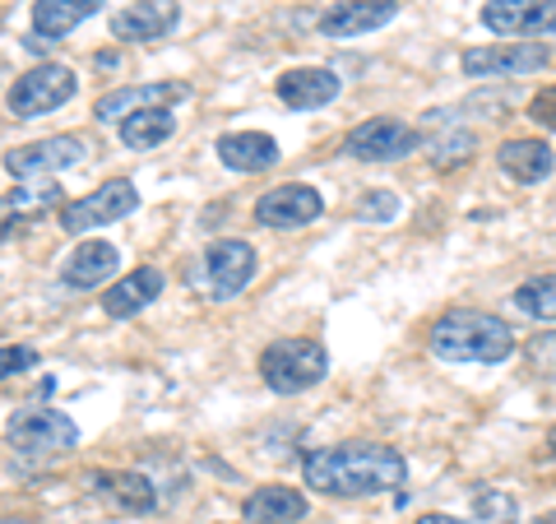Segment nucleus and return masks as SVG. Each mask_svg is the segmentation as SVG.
Here are the masks:
<instances>
[{"label":"nucleus","instance_id":"nucleus-1","mask_svg":"<svg viewBox=\"0 0 556 524\" xmlns=\"http://www.w3.org/2000/svg\"><path fill=\"white\" fill-rule=\"evenodd\" d=\"M302 478H306V487H316L325 497H376V492L404 487L408 464L390 446L353 441V446L311 450L302 460Z\"/></svg>","mask_w":556,"mask_h":524},{"label":"nucleus","instance_id":"nucleus-2","mask_svg":"<svg viewBox=\"0 0 556 524\" xmlns=\"http://www.w3.org/2000/svg\"><path fill=\"white\" fill-rule=\"evenodd\" d=\"M427 348L441 362H506L515 353V329L492 316V311H445V316L427 329Z\"/></svg>","mask_w":556,"mask_h":524},{"label":"nucleus","instance_id":"nucleus-3","mask_svg":"<svg viewBox=\"0 0 556 524\" xmlns=\"http://www.w3.org/2000/svg\"><path fill=\"white\" fill-rule=\"evenodd\" d=\"M329 372V353L316 339H274L260 353V376L274 395H302L311 386H320Z\"/></svg>","mask_w":556,"mask_h":524},{"label":"nucleus","instance_id":"nucleus-4","mask_svg":"<svg viewBox=\"0 0 556 524\" xmlns=\"http://www.w3.org/2000/svg\"><path fill=\"white\" fill-rule=\"evenodd\" d=\"M5 441L20 450L24 460H56V456H65V450L79 446V427L56 409H28V413L10 417Z\"/></svg>","mask_w":556,"mask_h":524},{"label":"nucleus","instance_id":"nucleus-5","mask_svg":"<svg viewBox=\"0 0 556 524\" xmlns=\"http://www.w3.org/2000/svg\"><path fill=\"white\" fill-rule=\"evenodd\" d=\"M75 89H79L75 70L47 61V65H33L28 75L14 79L10 93H5V102H10V112L20 116V121H33V116H47V112L65 108V102L75 98Z\"/></svg>","mask_w":556,"mask_h":524},{"label":"nucleus","instance_id":"nucleus-6","mask_svg":"<svg viewBox=\"0 0 556 524\" xmlns=\"http://www.w3.org/2000/svg\"><path fill=\"white\" fill-rule=\"evenodd\" d=\"M135 209H139L135 182L116 177V182H108V186H98L93 196L70 200V204L61 209V228L75 233V237H84V233H93V228H108V223H116V219H130Z\"/></svg>","mask_w":556,"mask_h":524},{"label":"nucleus","instance_id":"nucleus-7","mask_svg":"<svg viewBox=\"0 0 556 524\" xmlns=\"http://www.w3.org/2000/svg\"><path fill=\"white\" fill-rule=\"evenodd\" d=\"M251 278H255V247L251 241H237V237L214 241V247L204 251V260H200V288L214 297V302L237 297Z\"/></svg>","mask_w":556,"mask_h":524},{"label":"nucleus","instance_id":"nucleus-8","mask_svg":"<svg viewBox=\"0 0 556 524\" xmlns=\"http://www.w3.org/2000/svg\"><path fill=\"white\" fill-rule=\"evenodd\" d=\"M84 163V139L79 135H51V139H33L24 149L5 153V172L20 182H56L65 167Z\"/></svg>","mask_w":556,"mask_h":524},{"label":"nucleus","instance_id":"nucleus-9","mask_svg":"<svg viewBox=\"0 0 556 524\" xmlns=\"http://www.w3.org/2000/svg\"><path fill=\"white\" fill-rule=\"evenodd\" d=\"M422 145V130L408 126V121L399 116H371L362 121V126H353V135H348V153L362 163H394V159H408V153Z\"/></svg>","mask_w":556,"mask_h":524},{"label":"nucleus","instance_id":"nucleus-10","mask_svg":"<svg viewBox=\"0 0 556 524\" xmlns=\"http://www.w3.org/2000/svg\"><path fill=\"white\" fill-rule=\"evenodd\" d=\"M320 214H325V200H320V190L306 182L274 186L255 200V223L260 228H274V233H298L306 223H316Z\"/></svg>","mask_w":556,"mask_h":524},{"label":"nucleus","instance_id":"nucleus-11","mask_svg":"<svg viewBox=\"0 0 556 524\" xmlns=\"http://www.w3.org/2000/svg\"><path fill=\"white\" fill-rule=\"evenodd\" d=\"M547 65V47L543 42H501V47H473L464 51V75L468 79H492V75H533Z\"/></svg>","mask_w":556,"mask_h":524},{"label":"nucleus","instance_id":"nucleus-12","mask_svg":"<svg viewBox=\"0 0 556 524\" xmlns=\"http://www.w3.org/2000/svg\"><path fill=\"white\" fill-rule=\"evenodd\" d=\"M482 24L501 33V38H538V33H556V0H486Z\"/></svg>","mask_w":556,"mask_h":524},{"label":"nucleus","instance_id":"nucleus-13","mask_svg":"<svg viewBox=\"0 0 556 524\" xmlns=\"http://www.w3.org/2000/svg\"><path fill=\"white\" fill-rule=\"evenodd\" d=\"M278 102L292 112H316V108H329V102L339 98L343 79L334 75V70L325 65H302V70H288V75H278Z\"/></svg>","mask_w":556,"mask_h":524},{"label":"nucleus","instance_id":"nucleus-14","mask_svg":"<svg viewBox=\"0 0 556 524\" xmlns=\"http://www.w3.org/2000/svg\"><path fill=\"white\" fill-rule=\"evenodd\" d=\"M181 98H190V89L186 84H177V79H153V84H126V89H112V93H102L98 102H93V116L98 121H121V116H130V112H144V108H172V102H181Z\"/></svg>","mask_w":556,"mask_h":524},{"label":"nucleus","instance_id":"nucleus-15","mask_svg":"<svg viewBox=\"0 0 556 524\" xmlns=\"http://www.w3.org/2000/svg\"><path fill=\"white\" fill-rule=\"evenodd\" d=\"M394 14H399V0H334L320 14V33L325 38H357V33L386 28Z\"/></svg>","mask_w":556,"mask_h":524},{"label":"nucleus","instance_id":"nucleus-16","mask_svg":"<svg viewBox=\"0 0 556 524\" xmlns=\"http://www.w3.org/2000/svg\"><path fill=\"white\" fill-rule=\"evenodd\" d=\"M177 20H181L177 0H139V5L112 14V33L121 42H159L177 28Z\"/></svg>","mask_w":556,"mask_h":524},{"label":"nucleus","instance_id":"nucleus-17","mask_svg":"<svg viewBox=\"0 0 556 524\" xmlns=\"http://www.w3.org/2000/svg\"><path fill=\"white\" fill-rule=\"evenodd\" d=\"M214 153L223 159V167L241 172V177H251V172H269L278 159H283V153H278V139L265 135V130H228V135H218Z\"/></svg>","mask_w":556,"mask_h":524},{"label":"nucleus","instance_id":"nucleus-18","mask_svg":"<svg viewBox=\"0 0 556 524\" xmlns=\"http://www.w3.org/2000/svg\"><path fill=\"white\" fill-rule=\"evenodd\" d=\"M163 292V270L159 265H139L130 270L121 284H112L108 292H102V311H108L112 321H126V316H139L149 302H159Z\"/></svg>","mask_w":556,"mask_h":524},{"label":"nucleus","instance_id":"nucleus-19","mask_svg":"<svg viewBox=\"0 0 556 524\" xmlns=\"http://www.w3.org/2000/svg\"><path fill=\"white\" fill-rule=\"evenodd\" d=\"M496 163L519 186H538V182L552 177L556 153H552V145H543V139H506V145L496 149Z\"/></svg>","mask_w":556,"mask_h":524},{"label":"nucleus","instance_id":"nucleus-20","mask_svg":"<svg viewBox=\"0 0 556 524\" xmlns=\"http://www.w3.org/2000/svg\"><path fill=\"white\" fill-rule=\"evenodd\" d=\"M61 204V182H38V186H20L0 200V233H24L33 219H42L47 209Z\"/></svg>","mask_w":556,"mask_h":524},{"label":"nucleus","instance_id":"nucleus-21","mask_svg":"<svg viewBox=\"0 0 556 524\" xmlns=\"http://www.w3.org/2000/svg\"><path fill=\"white\" fill-rule=\"evenodd\" d=\"M116 265H121V251L112 241H84V247H75V255L65 260L61 278H65V288H98L116 274Z\"/></svg>","mask_w":556,"mask_h":524},{"label":"nucleus","instance_id":"nucleus-22","mask_svg":"<svg viewBox=\"0 0 556 524\" xmlns=\"http://www.w3.org/2000/svg\"><path fill=\"white\" fill-rule=\"evenodd\" d=\"M102 10V0H38L33 5V38H65V33H75L84 20H93V14Z\"/></svg>","mask_w":556,"mask_h":524},{"label":"nucleus","instance_id":"nucleus-23","mask_svg":"<svg viewBox=\"0 0 556 524\" xmlns=\"http://www.w3.org/2000/svg\"><path fill=\"white\" fill-rule=\"evenodd\" d=\"M93 487L112 506L130 515H149L153 506H159V492H153V483L144 474H130V469H112V474H93Z\"/></svg>","mask_w":556,"mask_h":524},{"label":"nucleus","instance_id":"nucleus-24","mask_svg":"<svg viewBox=\"0 0 556 524\" xmlns=\"http://www.w3.org/2000/svg\"><path fill=\"white\" fill-rule=\"evenodd\" d=\"M306 515V497L298 487H255L247 497V524H292Z\"/></svg>","mask_w":556,"mask_h":524},{"label":"nucleus","instance_id":"nucleus-25","mask_svg":"<svg viewBox=\"0 0 556 524\" xmlns=\"http://www.w3.org/2000/svg\"><path fill=\"white\" fill-rule=\"evenodd\" d=\"M116 130H121V145L135 149V153H144V149L167 145L172 130H177V121H172L167 108H144V112L121 116V121H116Z\"/></svg>","mask_w":556,"mask_h":524},{"label":"nucleus","instance_id":"nucleus-26","mask_svg":"<svg viewBox=\"0 0 556 524\" xmlns=\"http://www.w3.org/2000/svg\"><path fill=\"white\" fill-rule=\"evenodd\" d=\"M515 307L533 321H556V274H538L515 288Z\"/></svg>","mask_w":556,"mask_h":524},{"label":"nucleus","instance_id":"nucleus-27","mask_svg":"<svg viewBox=\"0 0 556 524\" xmlns=\"http://www.w3.org/2000/svg\"><path fill=\"white\" fill-rule=\"evenodd\" d=\"M473 524H519L515 497H506L501 487H478L473 492Z\"/></svg>","mask_w":556,"mask_h":524},{"label":"nucleus","instance_id":"nucleus-28","mask_svg":"<svg viewBox=\"0 0 556 524\" xmlns=\"http://www.w3.org/2000/svg\"><path fill=\"white\" fill-rule=\"evenodd\" d=\"M529 366H533L538 376L556 380V329H552V335H538V339L529 344Z\"/></svg>","mask_w":556,"mask_h":524},{"label":"nucleus","instance_id":"nucleus-29","mask_svg":"<svg viewBox=\"0 0 556 524\" xmlns=\"http://www.w3.org/2000/svg\"><path fill=\"white\" fill-rule=\"evenodd\" d=\"M33 366H38V348H20V344L0 348V380L20 376V372H33Z\"/></svg>","mask_w":556,"mask_h":524},{"label":"nucleus","instance_id":"nucleus-30","mask_svg":"<svg viewBox=\"0 0 556 524\" xmlns=\"http://www.w3.org/2000/svg\"><path fill=\"white\" fill-rule=\"evenodd\" d=\"M353 214H357V219H386V223H390V219L399 214V200L390 196V190H376V196L362 200V204L353 209Z\"/></svg>","mask_w":556,"mask_h":524},{"label":"nucleus","instance_id":"nucleus-31","mask_svg":"<svg viewBox=\"0 0 556 524\" xmlns=\"http://www.w3.org/2000/svg\"><path fill=\"white\" fill-rule=\"evenodd\" d=\"M529 121H533V126H543V130H556V84H552V89H543V93H533Z\"/></svg>","mask_w":556,"mask_h":524},{"label":"nucleus","instance_id":"nucleus-32","mask_svg":"<svg viewBox=\"0 0 556 524\" xmlns=\"http://www.w3.org/2000/svg\"><path fill=\"white\" fill-rule=\"evenodd\" d=\"M413 524H464V520H455V515H417Z\"/></svg>","mask_w":556,"mask_h":524},{"label":"nucleus","instance_id":"nucleus-33","mask_svg":"<svg viewBox=\"0 0 556 524\" xmlns=\"http://www.w3.org/2000/svg\"><path fill=\"white\" fill-rule=\"evenodd\" d=\"M538 524H556V511H552V515H543V520H538Z\"/></svg>","mask_w":556,"mask_h":524},{"label":"nucleus","instance_id":"nucleus-34","mask_svg":"<svg viewBox=\"0 0 556 524\" xmlns=\"http://www.w3.org/2000/svg\"><path fill=\"white\" fill-rule=\"evenodd\" d=\"M547 446H552V456H556V432H552V441H547Z\"/></svg>","mask_w":556,"mask_h":524}]
</instances>
